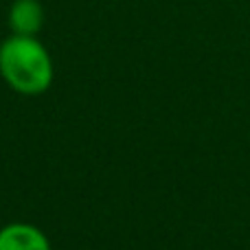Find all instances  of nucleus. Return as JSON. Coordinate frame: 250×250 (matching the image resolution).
Here are the masks:
<instances>
[{
    "label": "nucleus",
    "mask_w": 250,
    "mask_h": 250,
    "mask_svg": "<svg viewBox=\"0 0 250 250\" xmlns=\"http://www.w3.org/2000/svg\"><path fill=\"white\" fill-rule=\"evenodd\" d=\"M53 60L35 35H9L0 44V77L26 97L42 95L53 83Z\"/></svg>",
    "instance_id": "1"
},
{
    "label": "nucleus",
    "mask_w": 250,
    "mask_h": 250,
    "mask_svg": "<svg viewBox=\"0 0 250 250\" xmlns=\"http://www.w3.org/2000/svg\"><path fill=\"white\" fill-rule=\"evenodd\" d=\"M0 250H51V242L38 226L13 222L0 229Z\"/></svg>",
    "instance_id": "2"
},
{
    "label": "nucleus",
    "mask_w": 250,
    "mask_h": 250,
    "mask_svg": "<svg viewBox=\"0 0 250 250\" xmlns=\"http://www.w3.org/2000/svg\"><path fill=\"white\" fill-rule=\"evenodd\" d=\"M7 22L13 35H35L44 24V7L40 0H16L9 9Z\"/></svg>",
    "instance_id": "3"
}]
</instances>
